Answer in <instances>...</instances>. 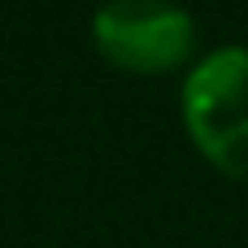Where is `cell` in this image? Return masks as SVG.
<instances>
[{
    "instance_id": "1",
    "label": "cell",
    "mask_w": 248,
    "mask_h": 248,
    "mask_svg": "<svg viewBox=\"0 0 248 248\" xmlns=\"http://www.w3.org/2000/svg\"><path fill=\"white\" fill-rule=\"evenodd\" d=\"M183 122L192 144L231 179H248V48L227 44L183 78Z\"/></svg>"
},
{
    "instance_id": "2",
    "label": "cell",
    "mask_w": 248,
    "mask_h": 248,
    "mask_svg": "<svg viewBox=\"0 0 248 248\" xmlns=\"http://www.w3.org/2000/svg\"><path fill=\"white\" fill-rule=\"evenodd\" d=\"M100 57L131 74H166L196 48V22L174 0H109L92 17Z\"/></svg>"
}]
</instances>
